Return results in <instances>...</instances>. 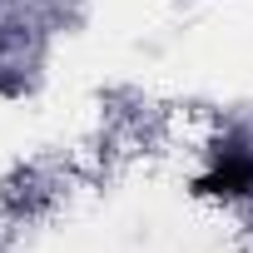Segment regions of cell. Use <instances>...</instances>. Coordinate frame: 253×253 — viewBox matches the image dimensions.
Masks as SVG:
<instances>
[{"instance_id":"cell-1","label":"cell","mask_w":253,"mask_h":253,"mask_svg":"<svg viewBox=\"0 0 253 253\" xmlns=\"http://www.w3.org/2000/svg\"><path fill=\"white\" fill-rule=\"evenodd\" d=\"M199 194H253V159L218 149V169L199 179Z\"/></svg>"}]
</instances>
